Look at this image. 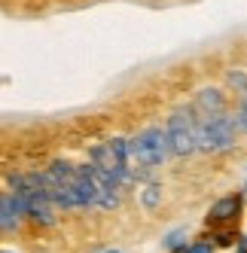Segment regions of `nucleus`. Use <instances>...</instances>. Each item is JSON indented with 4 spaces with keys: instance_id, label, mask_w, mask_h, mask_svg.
<instances>
[{
    "instance_id": "f257e3e1",
    "label": "nucleus",
    "mask_w": 247,
    "mask_h": 253,
    "mask_svg": "<svg viewBox=\"0 0 247 253\" xmlns=\"http://www.w3.org/2000/svg\"><path fill=\"white\" fill-rule=\"evenodd\" d=\"M235 128H238V119L229 116L226 110L217 116H207V119H196V150L205 153H223L235 143Z\"/></svg>"
},
{
    "instance_id": "7ed1b4c3",
    "label": "nucleus",
    "mask_w": 247,
    "mask_h": 253,
    "mask_svg": "<svg viewBox=\"0 0 247 253\" xmlns=\"http://www.w3.org/2000/svg\"><path fill=\"white\" fill-rule=\"evenodd\" d=\"M165 137H168V150L174 156L183 159L189 153H196V116H192V107L189 110H174L168 116Z\"/></svg>"
},
{
    "instance_id": "39448f33",
    "label": "nucleus",
    "mask_w": 247,
    "mask_h": 253,
    "mask_svg": "<svg viewBox=\"0 0 247 253\" xmlns=\"http://www.w3.org/2000/svg\"><path fill=\"white\" fill-rule=\"evenodd\" d=\"M19 220H22V211H19V205H15L12 192L0 195V229H15Z\"/></svg>"
},
{
    "instance_id": "9b49d317",
    "label": "nucleus",
    "mask_w": 247,
    "mask_h": 253,
    "mask_svg": "<svg viewBox=\"0 0 247 253\" xmlns=\"http://www.w3.org/2000/svg\"><path fill=\"white\" fill-rule=\"evenodd\" d=\"M183 253H210V247H205V244H196V247H186Z\"/></svg>"
},
{
    "instance_id": "f8f14e48",
    "label": "nucleus",
    "mask_w": 247,
    "mask_h": 253,
    "mask_svg": "<svg viewBox=\"0 0 247 253\" xmlns=\"http://www.w3.org/2000/svg\"><path fill=\"white\" fill-rule=\"evenodd\" d=\"M107 253H119V250H107Z\"/></svg>"
},
{
    "instance_id": "6e6552de",
    "label": "nucleus",
    "mask_w": 247,
    "mask_h": 253,
    "mask_svg": "<svg viewBox=\"0 0 247 253\" xmlns=\"http://www.w3.org/2000/svg\"><path fill=\"white\" fill-rule=\"evenodd\" d=\"M159 192H162V189H159L156 183H153V186H147V192H144V205H147V208H156V202H159Z\"/></svg>"
},
{
    "instance_id": "f03ea898",
    "label": "nucleus",
    "mask_w": 247,
    "mask_h": 253,
    "mask_svg": "<svg viewBox=\"0 0 247 253\" xmlns=\"http://www.w3.org/2000/svg\"><path fill=\"white\" fill-rule=\"evenodd\" d=\"M168 137L162 128H144L137 137L128 140V159H134L144 168H156L168 159Z\"/></svg>"
},
{
    "instance_id": "0eeeda50",
    "label": "nucleus",
    "mask_w": 247,
    "mask_h": 253,
    "mask_svg": "<svg viewBox=\"0 0 247 253\" xmlns=\"http://www.w3.org/2000/svg\"><path fill=\"white\" fill-rule=\"evenodd\" d=\"M229 85H232V88H238V92L241 95H247V74H241V70H229Z\"/></svg>"
},
{
    "instance_id": "9d476101",
    "label": "nucleus",
    "mask_w": 247,
    "mask_h": 253,
    "mask_svg": "<svg viewBox=\"0 0 247 253\" xmlns=\"http://www.w3.org/2000/svg\"><path fill=\"white\" fill-rule=\"evenodd\" d=\"M235 119H238V128L247 131V98H244V104H241V110L235 113Z\"/></svg>"
},
{
    "instance_id": "20e7f679",
    "label": "nucleus",
    "mask_w": 247,
    "mask_h": 253,
    "mask_svg": "<svg viewBox=\"0 0 247 253\" xmlns=\"http://www.w3.org/2000/svg\"><path fill=\"white\" fill-rule=\"evenodd\" d=\"M226 110V98L220 88H202V92L196 95V104H192V113H199L202 119L207 116H217Z\"/></svg>"
},
{
    "instance_id": "423d86ee",
    "label": "nucleus",
    "mask_w": 247,
    "mask_h": 253,
    "mask_svg": "<svg viewBox=\"0 0 247 253\" xmlns=\"http://www.w3.org/2000/svg\"><path fill=\"white\" fill-rule=\"evenodd\" d=\"M238 211H241V198H238V195L220 198V202L210 208V220H232Z\"/></svg>"
},
{
    "instance_id": "1a4fd4ad",
    "label": "nucleus",
    "mask_w": 247,
    "mask_h": 253,
    "mask_svg": "<svg viewBox=\"0 0 247 253\" xmlns=\"http://www.w3.org/2000/svg\"><path fill=\"white\" fill-rule=\"evenodd\" d=\"M183 235H186L183 229H177V232H171V235H168V241H165V247H168V250H174V247H180V244H183Z\"/></svg>"
},
{
    "instance_id": "ddd939ff",
    "label": "nucleus",
    "mask_w": 247,
    "mask_h": 253,
    "mask_svg": "<svg viewBox=\"0 0 247 253\" xmlns=\"http://www.w3.org/2000/svg\"><path fill=\"white\" fill-rule=\"evenodd\" d=\"M3 253H9V250H3Z\"/></svg>"
}]
</instances>
